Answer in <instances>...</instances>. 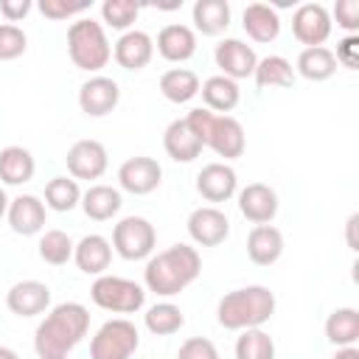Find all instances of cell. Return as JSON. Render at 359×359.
<instances>
[{"mask_svg":"<svg viewBox=\"0 0 359 359\" xmlns=\"http://www.w3.org/2000/svg\"><path fill=\"white\" fill-rule=\"evenodd\" d=\"M90 328V311L87 306L67 300L53 306L45 320L34 331V351L39 359H65L84 337Z\"/></svg>","mask_w":359,"mask_h":359,"instance_id":"obj_1","label":"cell"},{"mask_svg":"<svg viewBox=\"0 0 359 359\" xmlns=\"http://www.w3.org/2000/svg\"><path fill=\"white\" fill-rule=\"evenodd\" d=\"M202 272V258L196 247L188 244H171L168 250L149 255L143 269V283L149 292L160 297H174L182 289H188Z\"/></svg>","mask_w":359,"mask_h":359,"instance_id":"obj_2","label":"cell"},{"mask_svg":"<svg viewBox=\"0 0 359 359\" xmlns=\"http://www.w3.org/2000/svg\"><path fill=\"white\" fill-rule=\"evenodd\" d=\"M275 314V294L266 286H244L222 294L216 306V320L227 331L261 328Z\"/></svg>","mask_w":359,"mask_h":359,"instance_id":"obj_3","label":"cell"},{"mask_svg":"<svg viewBox=\"0 0 359 359\" xmlns=\"http://www.w3.org/2000/svg\"><path fill=\"white\" fill-rule=\"evenodd\" d=\"M185 123L196 135V140L202 146L213 149L224 160H236L247 149L244 126L233 115H216V112H210L205 107H196V109H191L185 115Z\"/></svg>","mask_w":359,"mask_h":359,"instance_id":"obj_4","label":"cell"},{"mask_svg":"<svg viewBox=\"0 0 359 359\" xmlns=\"http://www.w3.org/2000/svg\"><path fill=\"white\" fill-rule=\"evenodd\" d=\"M67 53L79 70L98 73L101 67H107V62L112 59V48L104 34V25L95 22L93 17L76 20L67 28Z\"/></svg>","mask_w":359,"mask_h":359,"instance_id":"obj_5","label":"cell"},{"mask_svg":"<svg viewBox=\"0 0 359 359\" xmlns=\"http://www.w3.org/2000/svg\"><path fill=\"white\" fill-rule=\"evenodd\" d=\"M90 297L98 309L112 314H135L146 303V289L129 278L118 275H98L90 286Z\"/></svg>","mask_w":359,"mask_h":359,"instance_id":"obj_6","label":"cell"},{"mask_svg":"<svg viewBox=\"0 0 359 359\" xmlns=\"http://www.w3.org/2000/svg\"><path fill=\"white\" fill-rule=\"evenodd\" d=\"M140 345V334L132 320H107L90 339V359H129Z\"/></svg>","mask_w":359,"mask_h":359,"instance_id":"obj_7","label":"cell"},{"mask_svg":"<svg viewBox=\"0 0 359 359\" xmlns=\"http://www.w3.org/2000/svg\"><path fill=\"white\" fill-rule=\"evenodd\" d=\"M157 244V230L149 219L143 216H123L112 227V250L123 261H143L154 252Z\"/></svg>","mask_w":359,"mask_h":359,"instance_id":"obj_8","label":"cell"},{"mask_svg":"<svg viewBox=\"0 0 359 359\" xmlns=\"http://www.w3.org/2000/svg\"><path fill=\"white\" fill-rule=\"evenodd\" d=\"M331 14L323 3H303L292 14V34L300 45L317 48L331 36Z\"/></svg>","mask_w":359,"mask_h":359,"instance_id":"obj_9","label":"cell"},{"mask_svg":"<svg viewBox=\"0 0 359 359\" xmlns=\"http://www.w3.org/2000/svg\"><path fill=\"white\" fill-rule=\"evenodd\" d=\"M65 163H67V171L73 180H98V177H104L109 157H107L104 143L87 137V140H76L67 149Z\"/></svg>","mask_w":359,"mask_h":359,"instance_id":"obj_10","label":"cell"},{"mask_svg":"<svg viewBox=\"0 0 359 359\" xmlns=\"http://www.w3.org/2000/svg\"><path fill=\"white\" fill-rule=\"evenodd\" d=\"M121 101V87L109 76H93L79 87V107L90 118L109 115Z\"/></svg>","mask_w":359,"mask_h":359,"instance_id":"obj_11","label":"cell"},{"mask_svg":"<svg viewBox=\"0 0 359 359\" xmlns=\"http://www.w3.org/2000/svg\"><path fill=\"white\" fill-rule=\"evenodd\" d=\"M213 59H216V67L222 70V76H227V79H233V81L250 79V76L255 73V65H258L255 50H252L247 42L236 39V36L222 39V42L216 45V50H213Z\"/></svg>","mask_w":359,"mask_h":359,"instance_id":"obj_12","label":"cell"},{"mask_svg":"<svg viewBox=\"0 0 359 359\" xmlns=\"http://www.w3.org/2000/svg\"><path fill=\"white\" fill-rule=\"evenodd\" d=\"M118 182L123 191L135 196H146L163 182V168L154 157H129L118 168Z\"/></svg>","mask_w":359,"mask_h":359,"instance_id":"obj_13","label":"cell"},{"mask_svg":"<svg viewBox=\"0 0 359 359\" xmlns=\"http://www.w3.org/2000/svg\"><path fill=\"white\" fill-rule=\"evenodd\" d=\"M188 236L199 247H216L230 236V219L224 216V210H219L213 205L196 208L188 216Z\"/></svg>","mask_w":359,"mask_h":359,"instance_id":"obj_14","label":"cell"},{"mask_svg":"<svg viewBox=\"0 0 359 359\" xmlns=\"http://www.w3.org/2000/svg\"><path fill=\"white\" fill-rule=\"evenodd\" d=\"M6 306L17 317H36L50 309V289L42 280H20L8 289Z\"/></svg>","mask_w":359,"mask_h":359,"instance_id":"obj_15","label":"cell"},{"mask_svg":"<svg viewBox=\"0 0 359 359\" xmlns=\"http://www.w3.org/2000/svg\"><path fill=\"white\" fill-rule=\"evenodd\" d=\"M196 191L205 202H227L238 191V177L227 163H208L196 174Z\"/></svg>","mask_w":359,"mask_h":359,"instance_id":"obj_16","label":"cell"},{"mask_svg":"<svg viewBox=\"0 0 359 359\" xmlns=\"http://www.w3.org/2000/svg\"><path fill=\"white\" fill-rule=\"evenodd\" d=\"M238 210L252 224H269L278 213V194L264 182H250L238 191Z\"/></svg>","mask_w":359,"mask_h":359,"instance_id":"obj_17","label":"cell"},{"mask_svg":"<svg viewBox=\"0 0 359 359\" xmlns=\"http://www.w3.org/2000/svg\"><path fill=\"white\" fill-rule=\"evenodd\" d=\"M112 56L123 70H143L154 56V39L146 31H137V28L123 31L115 42Z\"/></svg>","mask_w":359,"mask_h":359,"instance_id":"obj_18","label":"cell"},{"mask_svg":"<svg viewBox=\"0 0 359 359\" xmlns=\"http://www.w3.org/2000/svg\"><path fill=\"white\" fill-rule=\"evenodd\" d=\"M6 216L17 236H36L45 227V202L34 194H20L8 202Z\"/></svg>","mask_w":359,"mask_h":359,"instance_id":"obj_19","label":"cell"},{"mask_svg":"<svg viewBox=\"0 0 359 359\" xmlns=\"http://www.w3.org/2000/svg\"><path fill=\"white\" fill-rule=\"evenodd\" d=\"M154 45L165 62H188L196 53V34L182 22H168L160 28Z\"/></svg>","mask_w":359,"mask_h":359,"instance_id":"obj_20","label":"cell"},{"mask_svg":"<svg viewBox=\"0 0 359 359\" xmlns=\"http://www.w3.org/2000/svg\"><path fill=\"white\" fill-rule=\"evenodd\" d=\"M73 261L76 266L84 272V275H104L109 269V261H112V244L109 238L98 236V233H90L84 236L79 244H73Z\"/></svg>","mask_w":359,"mask_h":359,"instance_id":"obj_21","label":"cell"},{"mask_svg":"<svg viewBox=\"0 0 359 359\" xmlns=\"http://www.w3.org/2000/svg\"><path fill=\"white\" fill-rule=\"evenodd\" d=\"M247 255L258 266H272L283 255V233L275 224H255L247 236Z\"/></svg>","mask_w":359,"mask_h":359,"instance_id":"obj_22","label":"cell"},{"mask_svg":"<svg viewBox=\"0 0 359 359\" xmlns=\"http://www.w3.org/2000/svg\"><path fill=\"white\" fill-rule=\"evenodd\" d=\"M163 149H165V154L174 160V163H191V160H196L199 154H202V143L196 140V135L188 129V123H185V118H177V121H171L168 126H165V132H163Z\"/></svg>","mask_w":359,"mask_h":359,"instance_id":"obj_23","label":"cell"},{"mask_svg":"<svg viewBox=\"0 0 359 359\" xmlns=\"http://www.w3.org/2000/svg\"><path fill=\"white\" fill-rule=\"evenodd\" d=\"M241 25H244L247 36L255 42H272L280 34V17L266 3H250L241 14Z\"/></svg>","mask_w":359,"mask_h":359,"instance_id":"obj_24","label":"cell"},{"mask_svg":"<svg viewBox=\"0 0 359 359\" xmlns=\"http://www.w3.org/2000/svg\"><path fill=\"white\" fill-rule=\"evenodd\" d=\"M81 210H84V216L87 219H93V222H107V219H112L118 210H121V205H123V199H121V191L118 188H112V185H90L84 194H81Z\"/></svg>","mask_w":359,"mask_h":359,"instance_id":"obj_25","label":"cell"},{"mask_svg":"<svg viewBox=\"0 0 359 359\" xmlns=\"http://www.w3.org/2000/svg\"><path fill=\"white\" fill-rule=\"evenodd\" d=\"M230 3L227 0H196L191 8L194 28L205 36H219L230 25Z\"/></svg>","mask_w":359,"mask_h":359,"instance_id":"obj_26","label":"cell"},{"mask_svg":"<svg viewBox=\"0 0 359 359\" xmlns=\"http://www.w3.org/2000/svg\"><path fill=\"white\" fill-rule=\"evenodd\" d=\"M199 93H202V101H205V109L210 112H230L236 109L238 98H241V90L233 79L227 76H210L199 84Z\"/></svg>","mask_w":359,"mask_h":359,"instance_id":"obj_27","label":"cell"},{"mask_svg":"<svg viewBox=\"0 0 359 359\" xmlns=\"http://www.w3.org/2000/svg\"><path fill=\"white\" fill-rule=\"evenodd\" d=\"M36 171V160L22 146H6L0 151V180L6 185H25Z\"/></svg>","mask_w":359,"mask_h":359,"instance_id":"obj_28","label":"cell"},{"mask_svg":"<svg viewBox=\"0 0 359 359\" xmlns=\"http://www.w3.org/2000/svg\"><path fill=\"white\" fill-rule=\"evenodd\" d=\"M294 73H300L306 81H325L337 73V59L334 50L325 45L317 48H303L297 62H294Z\"/></svg>","mask_w":359,"mask_h":359,"instance_id":"obj_29","label":"cell"},{"mask_svg":"<svg viewBox=\"0 0 359 359\" xmlns=\"http://www.w3.org/2000/svg\"><path fill=\"white\" fill-rule=\"evenodd\" d=\"M160 93L171 104H188L199 93V76L188 67H171L160 76Z\"/></svg>","mask_w":359,"mask_h":359,"instance_id":"obj_30","label":"cell"},{"mask_svg":"<svg viewBox=\"0 0 359 359\" xmlns=\"http://www.w3.org/2000/svg\"><path fill=\"white\" fill-rule=\"evenodd\" d=\"M325 339L337 348L356 345V339H359V311L351 309V306L334 309L325 320Z\"/></svg>","mask_w":359,"mask_h":359,"instance_id":"obj_31","label":"cell"},{"mask_svg":"<svg viewBox=\"0 0 359 359\" xmlns=\"http://www.w3.org/2000/svg\"><path fill=\"white\" fill-rule=\"evenodd\" d=\"M252 79L258 87H292L294 84V67L286 56L269 53V56L258 59Z\"/></svg>","mask_w":359,"mask_h":359,"instance_id":"obj_32","label":"cell"},{"mask_svg":"<svg viewBox=\"0 0 359 359\" xmlns=\"http://www.w3.org/2000/svg\"><path fill=\"white\" fill-rule=\"evenodd\" d=\"M143 323H146V328H149L154 337H171V334H177V331L182 328L185 317H182V309H180V306L163 300V303H154V306L143 314Z\"/></svg>","mask_w":359,"mask_h":359,"instance_id":"obj_33","label":"cell"},{"mask_svg":"<svg viewBox=\"0 0 359 359\" xmlns=\"http://www.w3.org/2000/svg\"><path fill=\"white\" fill-rule=\"evenodd\" d=\"M81 202V191L79 182L73 177H53L45 185V208L56 210V213H67Z\"/></svg>","mask_w":359,"mask_h":359,"instance_id":"obj_34","label":"cell"},{"mask_svg":"<svg viewBox=\"0 0 359 359\" xmlns=\"http://www.w3.org/2000/svg\"><path fill=\"white\" fill-rule=\"evenodd\" d=\"M236 359H275V342L264 328H247L236 339Z\"/></svg>","mask_w":359,"mask_h":359,"instance_id":"obj_35","label":"cell"},{"mask_svg":"<svg viewBox=\"0 0 359 359\" xmlns=\"http://www.w3.org/2000/svg\"><path fill=\"white\" fill-rule=\"evenodd\" d=\"M39 258L50 266H62L73 258V241L65 230H45L39 238Z\"/></svg>","mask_w":359,"mask_h":359,"instance_id":"obj_36","label":"cell"},{"mask_svg":"<svg viewBox=\"0 0 359 359\" xmlns=\"http://www.w3.org/2000/svg\"><path fill=\"white\" fill-rule=\"evenodd\" d=\"M137 14H140V6L132 0H104L101 3V17L115 31H129V25L137 20Z\"/></svg>","mask_w":359,"mask_h":359,"instance_id":"obj_37","label":"cell"},{"mask_svg":"<svg viewBox=\"0 0 359 359\" xmlns=\"http://www.w3.org/2000/svg\"><path fill=\"white\" fill-rule=\"evenodd\" d=\"M28 48V36L14 22H0V62H11L22 56Z\"/></svg>","mask_w":359,"mask_h":359,"instance_id":"obj_38","label":"cell"},{"mask_svg":"<svg viewBox=\"0 0 359 359\" xmlns=\"http://www.w3.org/2000/svg\"><path fill=\"white\" fill-rule=\"evenodd\" d=\"M87 8H90V0H76V3H70V0H39V11L48 20H67V17L81 14Z\"/></svg>","mask_w":359,"mask_h":359,"instance_id":"obj_39","label":"cell"},{"mask_svg":"<svg viewBox=\"0 0 359 359\" xmlns=\"http://www.w3.org/2000/svg\"><path fill=\"white\" fill-rule=\"evenodd\" d=\"M177 359H219V351L208 337H188L180 345Z\"/></svg>","mask_w":359,"mask_h":359,"instance_id":"obj_40","label":"cell"},{"mask_svg":"<svg viewBox=\"0 0 359 359\" xmlns=\"http://www.w3.org/2000/svg\"><path fill=\"white\" fill-rule=\"evenodd\" d=\"M337 20V25L342 28V31H348L351 36L359 31V0H337V6H334V17H331V22Z\"/></svg>","mask_w":359,"mask_h":359,"instance_id":"obj_41","label":"cell"},{"mask_svg":"<svg viewBox=\"0 0 359 359\" xmlns=\"http://www.w3.org/2000/svg\"><path fill=\"white\" fill-rule=\"evenodd\" d=\"M337 65L348 67V70H356L359 67V36H345L339 45H337V53H334Z\"/></svg>","mask_w":359,"mask_h":359,"instance_id":"obj_42","label":"cell"},{"mask_svg":"<svg viewBox=\"0 0 359 359\" xmlns=\"http://www.w3.org/2000/svg\"><path fill=\"white\" fill-rule=\"evenodd\" d=\"M28 11H31V0H0V14L6 17V22H17L28 17Z\"/></svg>","mask_w":359,"mask_h":359,"instance_id":"obj_43","label":"cell"},{"mask_svg":"<svg viewBox=\"0 0 359 359\" xmlns=\"http://www.w3.org/2000/svg\"><path fill=\"white\" fill-rule=\"evenodd\" d=\"M331 359H359V348L356 345H348V348H337V353Z\"/></svg>","mask_w":359,"mask_h":359,"instance_id":"obj_44","label":"cell"},{"mask_svg":"<svg viewBox=\"0 0 359 359\" xmlns=\"http://www.w3.org/2000/svg\"><path fill=\"white\" fill-rule=\"evenodd\" d=\"M356 222H359V216L353 213V216L348 219V244H351V250H356V241H353V227H356Z\"/></svg>","mask_w":359,"mask_h":359,"instance_id":"obj_45","label":"cell"},{"mask_svg":"<svg viewBox=\"0 0 359 359\" xmlns=\"http://www.w3.org/2000/svg\"><path fill=\"white\" fill-rule=\"evenodd\" d=\"M8 202H11V199H8V196H6V191L0 188V219L8 213Z\"/></svg>","mask_w":359,"mask_h":359,"instance_id":"obj_46","label":"cell"},{"mask_svg":"<svg viewBox=\"0 0 359 359\" xmlns=\"http://www.w3.org/2000/svg\"><path fill=\"white\" fill-rule=\"evenodd\" d=\"M0 359H20V356H17V351H11V348L0 345Z\"/></svg>","mask_w":359,"mask_h":359,"instance_id":"obj_47","label":"cell"},{"mask_svg":"<svg viewBox=\"0 0 359 359\" xmlns=\"http://www.w3.org/2000/svg\"><path fill=\"white\" fill-rule=\"evenodd\" d=\"M65 359H67V356H65Z\"/></svg>","mask_w":359,"mask_h":359,"instance_id":"obj_48","label":"cell"}]
</instances>
